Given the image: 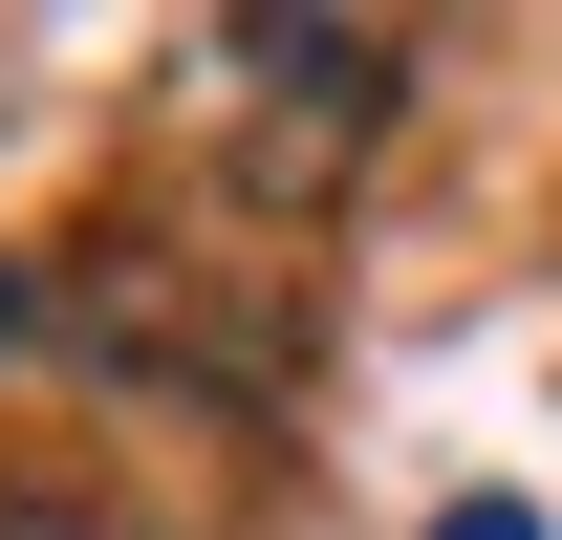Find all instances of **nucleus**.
<instances>
[{
	"mask_svg": "<svg viewBox=\"0 0 562 540\" xmlns=\"http://www.w3.org/2000/svg\"><path fill=\"white\" fill-rule=\"evenodd\" d=\"M238 66H281V109L238 131V195H325L390 131V22H238Z\"/></svg>",
	"mask_w": 562,
	"mask_h": 540,
	"instance_id": "1",
	"label": "nucleus"
},
{
	"mask_svg": "<svg viewBox=\"0 0 562 540\" xmlns=\"http://www.w3.org/2000/svg\"><path fill=\"white\" fill-rule=\"evenodd\" d=\"M432 540H562V519H541V497H454Z\"/></svg>",
	"mask_w": 562,
	"mask_h": 540,
	"instance_id": "2",
	"label": "nucleus"
},
{
	"mask_svg": "<svg viewBox=\"0 0 562 540\" xmlns=\"http://www.w3.org/2000/svg\"><path fill=\"white\" fill-rule=\"evenodd\" d=\"M0 540H109V519H66V497H0Z\"/></svg>",
	"mask_w": 562,
	"mask_h": 540,
	"instance_id": "3",
	"label": "nucleus"
},
{
	"mask_svg": "<svg viewBox=\"0 0 562 540\" xmlns=\"http://www.w3.org/2000/svg\"><path fill=\"white\" fill-rule=\"evenodd\" d=\"M22 346H44V303H22V260H0V368H22Z\"/></svg>",
	"mask_w": 562,
	"mask_h": 540,
	"instance_id": "4",
	"label": "nucleus"
}]
</instances>
